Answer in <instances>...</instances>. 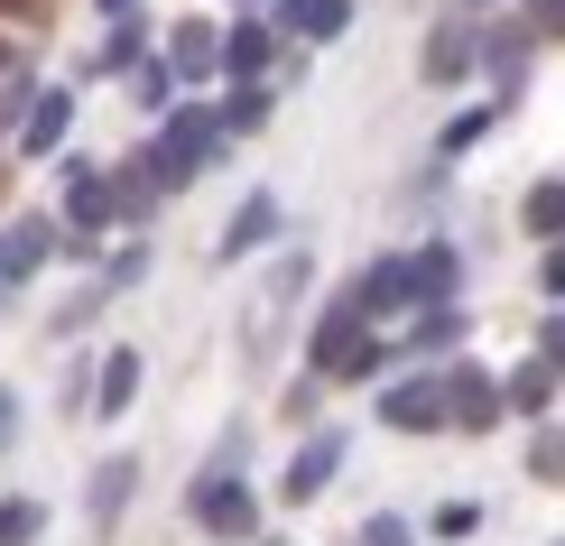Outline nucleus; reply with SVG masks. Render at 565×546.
<instances>
[{"label": "nucleus", "mask_w": 565, "mask_h": 546, "mask_svg": "<svg viewBox=\"0 0 565 546\" xmlns=\"http://www.w3.org/2000/svg\"><path fill=\"white\" fill-rule=\"evenodd\" d=\"M473 528H482L473 501H445V510H436V537H473Z\"/></svg>", "instance_id": "30"}, {"label": "nucleus", "mask_w": 565, "mask_h": 546, "mask_svg": "<svg viewBox=\"0 0 565 546\" xmlns=\"http://www.w3.org/2000/svg\"><path fill=\"white\" fill-rule=\"evenodd\" d=\"M520 232H529V242H556V232H565V176H537L520 195Z\"/></svg>", "instance_id": "24"}, {"label": "nucleus", "mask_w": 565, "mask_h": 546, "mask_svg": "<svg viewBox=\"0 0 565 546\" xmlns=\"http://www.w3.org/2000/svg\"><path fill=\"white\" fill-rule=\"evenodd\" d=\"M65 223H46V213H19L10 232H0V288H19V278H38L46 259H56Z\"/></svg>", "instance_id": "9"}, {"label": "nucleus", "mask_w": 565, "mask_h": 546, "mask_svg": "<svg viewBox=\"0 0 565 546\" xmlns=\"http://www.w3.org/2000/svg\"><path fill=\"white\" fill-rule=\"evenodd\" d=\"M269 19L288 38H316V46H334L343 29H352V0H269Z\"/></svg>", "instance_id": "15"}, {"label": "nucleus", "mask_w": 565, "mask_h": 546, "mask_svg": "<svg viewBox=\"0 0 565 546\" xmlns=\"http://www.w3.org/2000/svg\"><path fill=\"white\" fill-rule=\"evenodd\" d=\"M537 288H547V306H565V232L537 242Z\"/></svg>", "instance_id": "29"}, {"label": "nucleus", "mask_w": 565, "mask_h": 546, "mask_svg": "<svg viewBox=\"0 0 565 546\" xmlns=\"http://www.w3.org/2000/svg\"><path fill=\"white\" fill-rule=\"evenodd\" d=\"M362 546H417V537H408V518L381 510V518H362Z\"/></svg>", "instance_id": "32"}, {"label": "nucleus", "mask_w": 565, "mask_h": 546, "mask_svg": "<svg viewBox=\"0 0 565 546\" xmlns=\"http://www.w3.org/2000/svg\"><path fill=\"white\" fill-rule=\"evenodd\" d=\"M158 139H168V158L185 168V185H195V176L223 158V111H214V103H177V121L158 130Z\"/></svg>", "instance_id": "7"}, {"label": "nucleus", "mask_w": 565, "mask_h": 546, "mask_svg": "<svg viewBox=\"0 0 565 546\" xmlns=\"http://www.w3.org/2000/svg\"><path fill=\"white\" fill-rule=\"evenodd\" d=\"M121 213V185H111L93 158H65V242H75V259L103 250V223Z\"/></svg>", "instance_id": "1"}, {"label": "nucleus", "mask_w": 565, "mask_h": 546, "mask_svg": "<svg viewBox=\"0 0 565 546\" xmlns=\"http://www.w3.org/2000/svg\"><path fill=\"white\" fill-rule=\"evenodd\" d=\"M65 130H75V93L46 84L38 103H29V121H19V149H29V158H56V149H65Z\"/></svg>", "instance_id": "14"}, {"label": "nucleus", "mask_w": 565, "mask_h": 546, "mask_svg": "<svg viewBox=\"0 0 565 546\" xmlns=\"http://www.w3.org/2000/svg\"><path fill=\"white\" fill-rule=\"evenodd\" d=\"M463 343V306L445 297V306H417L408 315V334H398V352H417V362H436V352H455Z\"/></svg>", "instance_id": "18"}, {"label": "nucleus", "mask_w": 565, "mask_h": 546, "mask_svg": "<svg viewBox=\"0 0 565 546\" xmlns=\"http://www.w3.org/2000/svg\"><path fill=\"white\" fill-rule=\"evenodd\" d=\"M501 111H510V93H491V103H463L455 121H445V139H436V158H463V149H482V139L501 130Z\"/></svg>", "instance_id": "20"}, {"label": "nucleus", "mask_w": 565, "mask_h": 546, "mask_svg": "<svg viewBox=\"0 0 565 546\" xmlns=\"http://www.w3.org/2000/svg\"><path fill=\"white\" fill-rule=\"evenodd\" d=\"M130 65H149V29H139V10H121V19L103 29V46H93L84 75H130Z\"/></svg>", "instance_id": "19"}, {"label": "nucleus", "mask_w": 565, "mask_h": 546, "mask_svg": "<svg viewBox=\"0 0 565 546\" xmlns=\"http://www.w3.org/2000/svg\"><path fill=\"white\" fill-rule=\"evenodd\" d=\"M10 408H19V398H10V389H0V426H10Z\"/></svg>", "instance_id": "37"}, {"label": "nucleus", "mask_w": 565, "mask_h": 546, "mask_svg": "<svg viewBox=\"0 0 565 546\" xmlns=\"http://www.w3.org/2000/svg\"><path fill=\"white\" fill-rule=\"evenodd\" d=\"M242 10H250V0H242Z\"/></svg>", "instance_id": "39"}, {"label": "nucleus", "mask_w": 565, "mask_h": 546, "mask_svg": "<svg viewBox=\"0 0 565 546\" xmlns=\"http://www.w3.org/2000/svg\"><path fill=\"white\" fill-rule=\"evenodd\" d=\"M362 334H371V306L343 288V297L316 315V334H306V371H324V379H334V371H343V352L362 343Z\"/></svg>", "instance_id": "8"}, {"label": "nucleus", "mask_w": 565, "mask_h": 546, "mask_svg": "<svg viewBox=\"0 0 565 546\" xmlns=\"http://www.w3.org/2000/svg\"><path fill=\"white\" fill-rule=\"evenodd\" d=\"M556 389H565V371L547 362V352H529V362H520V371L501 379V398H510V417H547V408H556Z\"/></svg>", "instance_id": "16"}, {"label": "nucleus", "mask_w": 565, "mask_h": 546, "mask_svg": "<svg viewBox=\"0 0 565 546\" xmlns=\"http://www.w3.org/2000/svg\"><path fill=\"white\" fill-rule=\"evenodd\" d=\"M381 426L390 436H445L455 426V408H445V371H408L381 389Z\"/></svg>", "instance_id": "4"}, {"label": "nucleus", "mask_w": 565, "mask_h": 546, "mask_svg": "<svg viewBox=\"0 0 565 546\" xmlns=\"http://www.w3.org/2000/svg\"><path fill=\"white\" fill-rule=\"evenodd\" d=\"M417 75H427V84H473L482 75V19H445V29H427Z\"/></svg>", "instance_id": "5"}, {"label": "nucleus", "mask_w": 565, "mask_h": 546, "mask_svg": "<svg viewBox=\"0 0 565 546\" xmlns=\"http://www.w3.org/2000/svg\"><path fill=\"white\" fill-rule=\"evenodd\" d=\"M537 352H547V362L565 371V306H556V315H547V324H537Z\"/></svg>", "instance_id": "33"}, {"label": "nucleus", "mask_w": 565, "mask_h": 546, "mask_svg": "<svg viewBox=\"0 0 565 546\" xmlns=\"http://www.w3.org/2000/svg\"><path fill=\"white\" fill-rule=\"evenodd\" d=\"M38 528H46V510L29 501V491H10V501H0V546H29Z\"/></svg>", "instance_id": "27"}, {"label": "nucleus", "mask_w": 565, "mask_h": 546, "mask_svg": "<svg viewBox=\"0 0 565 546\" xmlns=\"http://www.w3.org/2000/svg\"><path fill=\"white\" fill-rule=\"evenodd\" d=\"M38 93H46V84H38V65H10V75H0V121L19 130V121H29V103H38Z\"/></svg>", "instance_id": "25"}, {"label": "nucleus", "mask_w": 565, "mask_h": 546, "mask_svg": "<svg viewBox=\"0 0 565 546\" xmlns=\"http://www.w3.org/2000/svg\"><path fill=\"white\" fill-rule=\"evenodd\" d=\"M130 398H139V352H103V371H93V408L103 417H130Z\"/></svg>", "instance_id": "21"}, {"label": "nucleus", "mask_w": 565, "mask_h": 546, "mask_svg": "<svg viewBox=\"0 0 565 546\" xmlns=\"http://www.w3.org/2000/svg\"><path fill=\"white\" fill-rule=\"evenodd\" d=\"M10 10H29V0H0V19H10Z\"/></svg>", "instance_id": "38"}, {"label": "nucleus", "mask_w": 565, "mask_h": 546, "mask_svg": "<svg viewBox=\"0 0 565 546\" xmlns=\"http://www.w3.org/2000/svg\"><path fill=\"white\" fill-rule=\"evenodd\" d=\"M278 242V195H242L232 204V223H223V242H214V259H250V250H269Z\"/></svg>", "instance_id": "13"}, {"label": "nucleus", "mask_w": 565, "mask_h": 546, "mask_svg": "<svg viewBox=\"0 0 565 546\" xmlns=\"http://www.w3.org/2000/svg\"><path fill=\"white\" fill-rule=\"evenodd\" d=\"M537 46H547V38L529 29V10H482V75H491V93H510V103H520Z\"/></svg>", "instance_id": "2"}, {"label": "nucleus", "mask_w": 565, "mask_h": 546, "mask_svg": "<svg viewBox=\"0 0 565 546\" xmlns=\"http://www.w3.org/2000/svg\"><path fill=\"white\" fill-rule=\"evenodd\" d=\"M223 139H242V130H260L269 121V75H232V93H223Z\"/></svg>", "instance_id": "23"}, {"label": "nucleus", "mask_w": 565, "mask_h": 546, "mask_svg": "<svg viewBox=\"0 0 565 546\" xmlns=\"http://www.w3.org/2000/svg\"><path fill=\"white\" fill-rule=\"evenodd\" d=\"M93 10H103V19H121V10H139V0H93Z\"/></svg>", "instance_id": "34"}, {"label": "nucleus", "mask_w": 565, "mask_h": 546, "mask_svg": "<svg viewBox=\"0 0 565 546\" xmlns=\"http://www.w3.org/2000/svg\"><path fill=\"white\" fill-rule=\"evenodd\" d=\"M130 482H139V463H130V454H111L103 472H93V491H84V510H93V528H111V518L130 510Z\"/></svg>", "instance_id": "22"}, {"label": "nucleus", "mask_w": 565, "mask_h": 546, "mask_svg": "<svg viewBox=\"0 0 565 546\" xmlns=\"http://www.w3.org/2000/svg\"><path fill=\"white\" fill-rule=\"evenodd\" d=\"M455 10H473V19H482V10H510V0H455Z\"/></svg>", "instance_id": "35"}, {"label": "nucleus", "mask_w": 565, "mask_h": 546, "mask_svg": "<svg viewBox=\"0 0 565 546\" xmlns=\"http://www.w3.org/2000/svg\"><path fill=\"white\" fill-rule=\"evenodd\" d=\"M278 38H288V29H278L269 10H242V19L223 29V75H269V65H278Z\"/></svg>", "instance_id": "12"}, {"label": "nucleus", "mask_w": 565, "mask_h": 546, "mask_svg": "<svg viewBox=\"0 0 565 546\" xmlns=\"http://www.w3.org/2000/svg\"><path fill=\"white\" fill-rule=\"evenodd\" d=\"M168 65H177L185 93L214 84V75H223V29H214V19H177V29H168Z\"/></svg>", "instance_id": "11"}, {"label": "nucleus", "mask_w": 565, "mask_h": 546, "mask_svg": "<svg viewBox=\"0 0 565 546\" xmlns=\"http://www.w3.org/2000/svg\"><path fill=\"white\" fill-rule=\"evenodd\" d=\"M149 242H121V250H111V269H103V288H139V278H149Z\"/></svg>", "instance_id": "28"}, {"label": "nucleus", "mask_w": 565, "mask_h": 546, "mask_svg": "<svg viewBox=\"0 0 565 546\" xmlns=\"http://www.w3.org/2000/svg\"><path fill=\"white\" fill-rule=\"evenodd\" d=\"M185 510H195V528L223 537V546L260 528V501H250V482H242L232 463H204V482H195V501H185Z\"/></svg>", "instance_id": "3"}, {"label": "nucleus", "mask_w": 565, "mask_h": 546, "mask_svg": "<svg viewBox=\"0 0 565 546\" xmlns=\"http://www.w3.org/2000/svg\"><path fill=\"white\" fill-rule=\"evenodd\" d=\"M10 65H19V46H10V38H0V75H10Z\"/></svg>", "instance_id": "36"}, {"label": "nucleus", "mask_w": 565, "mask_h": 546, "mask_svg": "<svg viewBox=\"0 0 565 546\" xmlns=\"http://www.w3.org/2000/svg\"><path fill=\"white\" fill-rule=\"evenodd\" d=\"M130 93H139V103H149V111H168V103H177L185 84H177V65L158 56V65H130Z\"/></svg>", "instance_id": "26"}, {"label": "nucleus", "mask_w": 565, "mask_h": 546, "mask_svg": "<svg viewBox=\"0 0 565 546\" xmlns=\"http://www.w3.org/2000/svg\"><path fill=\"white\" fill-rule=\"evenodd\" d=\"M334 472H343V436L324 426V436H306V445H297V463H288V482H278V501H288V510L324 501V491H334Z\"/></svg>", "instance_id": "10"}, {"label": "nucleus", "mask_w": 565, "mask_h": 546, "mask_svg": "<svg viewBox=\"0 0 565 546\" xmlns=\"http://www.w3.org/2000/svg\"><path fill=\"white\" fill-rule=\"evenodd\" d=\"M306 288V250H278V269H269V297H297Z\"/></svg>", "instance_id": "31"}, {"label": "nucleus", "mask_w": 565, "mask_h": 546, "mask_svg": "<svg viewBox=\"0 0 565 546\" xmlns=\"http://www.w3.org/2000/svg\"><path fill=\"white\" fill-rule=\"evenodd\" d=\"M455 278H463V250H455V242H417V250H408L417 306H445V297H455Z\"/></svg>", "instance_id": "17"}, {"label": "nucleus", "mask_w": 565, "mask_h": 546, "mask_svg": "<svg viewBox=\"0 0 565 546\" xmlns=\"http://www.w3.org/2000/svg\"><path fill=\"white\" fill-rule=\"evenodd\" d=\"M445 408H455V436H491V426L510 417V398H501V379H491V371L455 362V371H445Z\"/></svg>", "instance_id": "6"}]
</instances>
